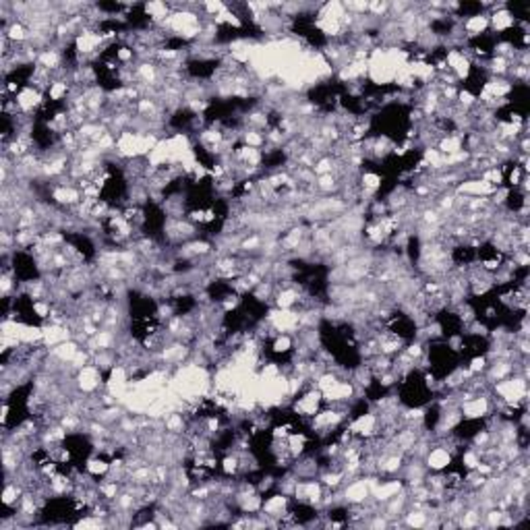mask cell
Returning a JSON list of instances; mask_svg holds the SVG:
<instances>
[{"mask_svg": "<svg viewBox=\"0 0 530 530\" xmlns=\"http://www.w3.org/2000/svg\"><path fill=\"white\" fill-rule=\"evenodd\" d=\"M425 466H427V470H431V472H443V470H447L449 468V464L453 462V456L449 453V449L442 445V443H435L429 451H427V456H425Z\"/></svg>", "mask_w": 530, "mask_h": 530, "instance_id": "277c9868", "label": "cell"}, {"mask_svg": "<svg viewBox=\"0 0 530 530\" xmlns=\"http://www.w3.org/2000/svg\"><path fill=\"white\" fill-rule=\"evenodd\" d=\"M516 25V17L514 13L508 8V4H499L497 8H493L489 13V29H493L495 33H506L508 29H512Z\"/></svg>", "mask_w": 530, "mask_h": 530, "instance_id": "5b68a950", "label": "cell"}, {"mask_svg": "<svg viewBox=\"0 0 530 530\" xmlns=\"http://www.w3.org/2000/svg\"><path fill=\"white\" fill-rule=\"evenodd\" d=\"M342 495H344V501H346L348 506H360V504H364V501L369 499V495H371L364 476H356L348 485H344V487H342Z\"/></svg>", "mask_w": 530, "mask_h": 530, "instance_id": "8992f818", "label": "cell"}, {"mask_svg": "<svg viewBox=\"0 0 530 530\" xmlns=\"http://www.w3.org/2000/svg\"><path fill=\"white\" fill-rule=\"evenodd\" d=\"M102 373H104V371H99L93 362L86 364L83 369H79V371H77V375H75L77 390H79L83 396H89V394L99 392V387H102V385H106V383L102 381Z\"/></svg>", "mask_w": 530, "mask_h": 530, "instance_id": "7a4b0ae2", "label": "cell"}, {"mask_svg": "<svg viewBox=\"0 0 530 530\" xmlns=\"http://www.w3.org/2000/svg\"><path fill=\"white\" fill-rule=\"evenodd\" d=\"M497 186L489 184L487 180L483 178H462L458 184H456V193L458 195H466V197H491V193L495 191Z\"/></svg>", "mask_w": 530, "mask_h": 530, "instance_id": "3957f363", "label": "cell"}, {"mask_svg": "<svg viewBox=\"0 0 530 530\" xmlns=\"http://www.w3.org/2000/svg\"><path fill=\"white\" fill-rule=\"evenodd\" d=\"M404 489V481L402 479H390V481H379V485L371 491V497L377 504H385L387 499H392L394 495H398Z\"/></svg>", "mask_w": 530, "mask_h": 530, "instance_id": "52a82bcc", "label": "cell"}, {"mask_svg": "<svg viewBox=\"0 0 530 530\" xmlns=\"http://www.w3.org/2000/svg\"><path fill=\"white\" fill-rule=\"evenodd\" d=\"M435 150L443 154V156H453L458 152H464V141L462 135H443L437 139Z\"/></svg>", "mask_w": 530, "mask_h": 530, "instance_id": "ba28073f", "label": "cell"}, {"mask_svg": "<svg viewBox=\"0 0 530 530\" xmlns=\"http://www.w3.org/2000/svg\"><path fill=\"white\" fill-rule=\"evenodd\" d=\"M86 472L91 474L93 479H102L110 472V460L102 458L99 453H93L91 458L86 460Z\"/></svg>", "mask_w": 530, "mask_h": 530, "instance_id": "9c48e42d", "label": "cell"}, {"mask_svg": "<svg viewBox=\"0 0 530 530\" xmlns=\"http://www.w3.org/2000/svg\"><path fill=\"white\" fill-rule=\"evenodd\" d=\"M493 394H476L466 402H460V412L464 421H483L491 415L493 404H491Z\"/></svg>", "mask_w": 530, "mask_h": 530, "instance_id": "6da1fadb", "label": "cell"}]
</instances>
